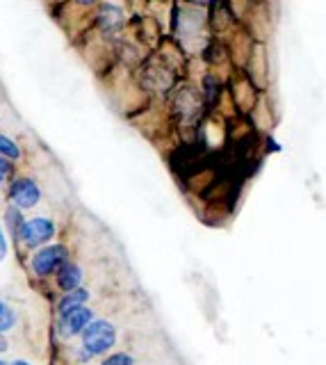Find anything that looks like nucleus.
I'll return each instance as SVG.
<instances>
[{"label": "nucleus", "mask_w": 326, "mask_h": 365, "mask_svg": "<svg viewBox=\"0 0 326 365\" xmlns=\"http://www.w3.org/2000/svg\"><path fill=\"white\" fill-rule=\"evenodd\" d=\"M185 5H194V7H210L212 5V0H183Z\"/></svg>", "instance_id": "aec40b11"}, {"label": "nucleus", "mask_w": 326, "mask_h": 365, "mask_svg": "<svg viewBox=\"0 0 326 365\" xmlns=\"http://www.w3.org/2000/svg\"><path fill=\"white\" fill-rule=\"evenodd\" d=\"M14 322H16V315L12 313V308H9L5 302H0V334L12 329Z\"/></svg>", "instance_id": "dca6fc26"}, {"label": "nucleus", "mask_w": 326, "mask_h": 365, "mask_svg": "<svg viewBox=\"0 0 326 365\" xmlns=\"http://www.w3.org/2000/svg\"><path fill=\"white\" fill-rule=\"evenodd\" d=\"M7 351V340L3 338V334H0V354Z\"/></svg>", "instance_id": "412c9836"}, {"label": "nucleus", "mask_w": 326, "mask_h": 365, "mask_svg": "<svg viewBox=\"0 0 326 365\" xmlns=\"http://www.w3.org/2000/svg\"><path fill=\"white\" fill-rule=\"evenodd\" d=\"M100 365H135L130 354H110Z\"/></svg>", "instance_id": "f3484780"}, {"label": "nucleus", "mask_w": 326, "mask_h": 365, "mask_svg": "<svg viewBox=\"0 0 326 365\" xmlns=\"http://www.w3.org/2000/svg\"><path fill=\"white\" fill-rule=\"evenodd\" d=\"M174 114L178 119H183L187 123H194L199 119V114L204 112V98H201V91L194 87L183 85L174 91Z\"/></svg>", "instance_id": "6e6552de"}, {"label": "nucleus", "mask_w": 326, "mask_h": 365, "mask_svg": "<svg viewBox=\"0 0 326 365\" xmlns=\"http://www.w3.org/2000/svg\"><path fill=\"white\" fill-rule=\"evenodd\" d=\"M69 260V249L64 245H48V247H41L32 254L30 260V267L37 277H51V274L58 272L64 262Z\"/></svg>", "instance_id": "423d86ee"}, {"label": "nucleus", "mask_w": 326, "mask_h": 365, "mask_svg": "<svg viewBox=\"0 0 326 365\" xmlns=\"http://www.w3.org/2000/svg\"><path fill=\"white\" fill-rule=\"evenodd\" d=\"M176 83L174 68L167 62H149L142 68V85L144 89L153 91V94H169Z\"/></svg>", "instance_id": "0eeeda50"}, {"label": "nucleus", "mask_w": 326, "mask_h": 365, "mask_svg": "<svg viewBox=\"0 0 326 365\" xmlns=\"http://www.w3.org/2000/svg\"><path fill=\"white\" fill-rule=\"evenodd\" d=\"M206 11L204 7H194V5H178L174 9V30L181 34L183 39H194L201 34V30L206 28Z\"/></svg>", "instance_id": "20e7f679"}, {"label": "nucleus", "mask_w": 326, "mask_h": 365, "mask_svg": "<svg viewBox=\"0 0 326 365\" xmlns=\"http://www.w3.org/2000/svg\"><path fill=\"white\" fill-rule=\"evenodd\" d=\"M221 96V83L215 73L204 76V83H201V98H204V108H212Z\"/></svg>", "instance_id": "9b49d317"}, {"label": "nucleus", "mask_w": 326, "mask_h": 365, "mask_svg": "<svg viewBox=\"0 0 326 365\" xmlns=\"http://www.w3.org/2000/svg\"><path fill=\"white\" fill-rule=\"evenodd\" d=\"M71 5H75V7H83V9H94L100 0H69Z\"/></svg>", "instance_id": "6ab92c4d"}, {"label": "nucleus", "mask_w": 326, "mask_h": 365, "mask_svg": "<svg viewBox=\"0 0 326 365\" xmlns=\"http://www.w3.org/2000/svg\"><path fill=\"white\" fill-rule=\"evenodd\" d=\"M16 165L19 163H12V160H7V158H0V187H5L12 182V178L16 176Z\"/></svg>", "instance_id": "2eb2a0df"}, {"label": "nucleus", "mask_w": 326, "mask_h": 365, "mask_svg": "<svg viewBox=\"0 0 326 365\" xmlns=\"http://www.w3.org/2000/svg\"><path fill=\"white\" fill-rule=\"evenodd\" d=\"M60 329H62V334L64 336H78V334H83V331L87 329V324L94 319V313H92V308H87V306H78L73 308V311L69 313H64L60 315Z\"/></svg>", "instance_id": "1a4fd4ad"}, {"label": "nucleus", "mask_w": 326, "mask_h": 365, "mask_svg": "<svg viewBox=\"0 0 326 365\" xmlns=\"http://www.w3.org/2000/svg\"><path fill=\"white\" fill-rule=\"evenodd\" d=\"M0 365H5V361H0Z\"/></svg>", "instance_id": "5701e85b"}, {"label": "nucleus", "mask_w": 326, "mask_h": 365, "mask_svg": "<svg viewBox=\"0 0 326 365\" xmlns=\"http://www.w3.org/2000/svg\"><path fill=\"white\" fill-rule=\"evenodd\" d=\"M87 299H89V290L80 285V288H75V290L66 292V294L62 297L60 304H58V311H60V315H64V313L73 311V308H78V306H85Z\"/></svg>", "instance_id": "f8f14e48"}, {"label": "nucleus", "mask_w": 326, "mask_h": 365, "mask_svg": "<svg viewBox=\"0 0 326 365\" xmlns=\"http://www.w3.org/2000/svg\"><path fill=\"white\" fill-rule=\"evenodd\" d=\"M53 235H55V222L51 217L37 215L23 222V226H21V231H19V242L26 245L28 249H39L41 245H46L48 240H53Z\"/></svg>", "instance_id": "39448f33"}, {"label": "nucleus", "mask_w": 326, "mask_h": 365, "mask_svg": "<svg viewBox=\"0 0 326 365\" xmlns=\"http://www.w3.org/2000/svg\"><path fill=\"white\" fill-rule=\"evenodd\" d=\"M9 365H30L28 361H14V363H9Z\"/></svg>", "instance_id": "4be33fe9"}, {"label": "nucleus", "mask_w": 326, "mask_h": 365, "mask_svg": "<svg viewBox=\"0 0 326 365\" xmlns=\"http://www.w3.org/2000/svg\"><path fill=\"white\" fill-rule=\"evenodd\" d=\"M7 251H9V245H7L5 226L0 224V260H5V258H7Z\"/></svg>", "instance_id": "a211bd4d"}, {"label": "nucleus", "mask_w": 326, "mask_h": 365, "mask_svg": "<svg viewBox=\"0 0 326 365\" xmlns=\"http://www.w3.org/2000/svg\"><path fill=\"white\" fill-rule=\"evenodd\" d=\"M58 274V288L64 290V292H71L75 288H80V283H83V269L75 265V262H69L66 260L64 265L55 272Z\"/></svg>", "instance_id": "9d476101"}, {"label": "nucleus", "mask_w": 326, "mask_h": 365, "mask_svg": "<svg viewBox=\"0 0 326 365\" xmlns=\"http://www.w3.org/2000/svg\"><path fill=\"white\" fill-rule=\"evenodd\" d=\"M7 199L19 210H32L41 201V185L32 176H14L7 185Z\"/></svg>", "instance_id": "7ed1b4c3"}, {"label": "nucleus", "mask_w": 326, "mask_h": 365, "mask_svg": "<svg viewBox=\"0 0 326 365\" xmlns=\"http://www.w3.org/2000/svg\"><path fill=\"white\" fill-rule=\"evenodd\" d=\"M3 220H5V224H3V226H5L7 231L19 240V231H21V226H23V222H26L23 210H19L16 205L9 203L7 208H5V217H3Z\"/></svg>", "instance_id": "4468645a"}, {"label": "nucleus", "mask_w": 326, "mask_h": 365, "mask_svg": "<svg viewBox=\"0 0 326 365\" xmlns=\"http://www.w3.org/2000/svg\"><path fill=\"white\" fill-rule=\"evenodd\" d=\"M126 9L117 3H110V0H100L94 7V28L107 39H115L117 34L126 28Z\"/></svg>", "instance_id": "f03ea898"}, {"label": "nucleus", "mask_w": 326, "mask_h": 365, "mask_svg": "<svg viewBox=\"0 0 326 365\" xmlns=\"http://www.w3.org/2000/svg\"><path fill=\"white\" fill-rule=\"evenodd\" d=\"M117 342V329L107 319H92L83 331V349L92 356L107 354Z\"/></svg>", "instance_id": "f257e3e1"}, {"label": "nucleus", "mask_w": 326, "mask_h": 365, "mask_svg": "<svg viewBox=\"0 0 326 365\" xmlns=\"http://www.w3.org/2000/svg\"><path fill=\"white\" fill-rule=\"evenodd\" d=\"M0 158H7L12 163H21L23 160V148L7 133H0Z\"/></svg>", "instance_id": "ddd939ff"}]
</instances>
